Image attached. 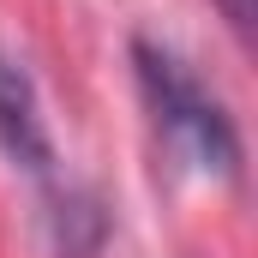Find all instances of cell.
<instances>
[{
    "label": "cell",
    "mask_w": 258,
    "mask_h": 258,
    "mask_svg": "<svg viewBox=\"0 0 258 258\" xmlns=\"http://www.w3.org/2000/svg\"><path fill=\"white\" fill-rule=\"evenodd\" d=\"M132 66H138V90H144V108L156 120V138L168 144V156H180L198 174H216V180H234L240 174V132L228 120V108L198 84V72L174 48L138 36L132 42Z\"/></svg>",
    "instance_id": "obj_1"
},
{
    "label": "cell",
    "mask_w": 258,
    "mask_h": 258,
    "mask_svg": "<svg viewBox=\"0 0 258 258\" xmlns=\"http://www.w3.org/2000/svg\"><path fill=\"white\" fill-rule=\"evenodd\" d=\"M0 150L36 180L54 174V138H48V120H42V96H36L30 72L6 54H0Z\"/></svg>",
    "instance_id": "obj_2"
},
{
    "label": "cell",
    "mask_w": 258,
    "mask_h": 258,
    "mask_svg": "<svg viewBox=\"0 0 258 258\" xmlns=\"http://www.w3.org/2000/svg\"><path fill=\"white\" fill-rule=\"evenodd\" d=\"M48 240L60 258H96L108 240V204L90 186H54L48 192Z\"/></svg>",
    "instance_id": "obj_3"
},
{
    "label": "cell",
    "mask_w": 258,
    "mask_h": 258,
    "mask_svg": "<svg viewBox=\"0 0 258 258\" xmlns=\"http://www.w3.org/2000/svg\"><path fill=\"white\" fill-rule=\"evenodd\" d=\"M216 6H222V12H228V24H234V30H240V36H246V30H252V18H258V0H216Z\"/></svg>",
    "instance_id": "obj_4"
}]
</instances>
